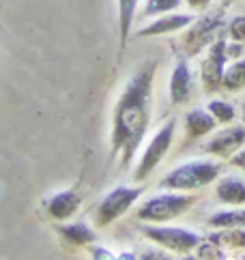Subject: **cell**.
<instances>
[{"mask_svg":"<svg viewBox=\"0 0 245 260\" xmlns=\"http://www.w3.org/2000/svg\"><path fill=\"white\" fill-rule=\"evenodd\" d=\"M157 62L146 60L138 73L129 80L114 108L112 120V157L120 153V164L127 168L134 159L140 142L150 123V106H153V80Z\"/></svg>","mask_w":245,"mask_h":260,"instance_id":"6da1fadb","label":"cell"},{"mask_svg":"<svg viewBox=\"0 0 245 260\" xmlns=\"http://www.w3.org/2000/svg\"><path fill=\"white\" fill-rule=\"evenodd\" d=\"M220 172L222 166L215 161H187L174 168L172 172H168L159 183V187L170 191H194L213 183L220 176Z\"/></svg>","mask_w":245,"mask_h":260,"instance_id":"7a4b0ae2","label":"cell"},{"mask_svg":"<svg viewBox=\"0 0 245 260\" xmlns=\"http://www.w3.org/2000/svg\"><path fill=\"white\" fill-rule=\"evenodd\" d=\"M198 198L187 196V193H162V196L148 198L142 207L136 211V217L140 221H153V224H164L170 221L192 207Z\"/></svg>","mask_w":245,"mask_h":260,"instance_id":"3957f363","label":"cell"},{"mask_svg":"<svg viewBox=\"0 0 245 260\" xmlns=\"http://www.w3.org/2000/svg\"><path fill=\"white\" fill-rule=\"evenodd\" d=\"M174 129H176V120L170 118V120H168V123L153 136V140L148 142L146 151H144V155H142V159H140L138 168H136V172H134V179H136V181H144L146 176L159 166V161H162L164 157H166L168 148H170V144H172V140H174Z\"/></svg>","mask_w":245,"mask_h":260,"instance_id":"277c9868","label":"cell"},{"mask_svg":"<svg viewBox=\"0 0 245 260\" xmlns=\"http://www.w3.org/2000/svg\"><path fill=\"white\" fill-rule=\"evenodd\" d=\"M140 196H142V187H116V189H112L97 207L95 224L99 228L110 226L114 219L125 215V213L131 209V204H134Z\"/></svg>","mask_w":245,"mask_h":260,"instance_id":"5b68a950","label":"cell"},{"mask_svg":"<svg viewBox=\"0 0 245 260\" xmlns=\"http://www.w3.org/2000/svg\"><path fill=\"white\" fill-rule=\"evenodd\" d=\"M142 235L150 241H155L157 245H162L170 252H190V249L200 245L202 237L196 235L192 230H185V228H170V226H144Z\"/></svg>","mask_w":245,"mask_h":260,"instance_id":"8992f818","label":"cell"},{"mask_svg":"<svg viewBox=\"0 0 245 260\" xmlns=\"http://www.w3.org/2000/svg\"><path fill=\"white\" fill-rule=\"evenodd\" d=\"M226 41L218 39L209 45V54L202 62V86L206 92H215L222 88V78L226 71Z\"/></svg>","mask_w":245,"mask_h":260,"instance_id":"52a82bcc","label":"cell"},{"mask_svg":"<svg viewBox=\"0 0 245 260\" xmlns=\"http://www.w3.org/2000/svg\"><path fill=\"white\" fill-rule=\"evenodd\" d=\"M222 26V15H209V17H202L200 22H196L187 35L183 37V45H185V54L187 56H196L204 45H211L213 43V37L218 35Z\"/></svg>","mask_w":245,"mask_h":260,"instance_id":"ba28073f","label":"cell"},{"mask_svg":"<svg viewBox=\"0 0 245 260\" xmlns=\"http://www.w3.org/2000/svg\"><path fill=\"white\" fill-rule=\"evenodd\" d=\"M245 144V127L243 125H234V127H226L220 134H215L209 142L202 146L204 153L211 155H220V157H230L239 151Z\"/></svg>","mask_w":245,"mask_h":260,"instance_id":"9c48e42d","label":"cell"},{"mask_svg":"<svg viewBox=\"0 0 245 260\" xmlns=\"http://www.w3.org/2000/svg\"><path fill=\"white\" fill-rule=\"evenodd\" d=\"M190 92H192V71H190V64L185 60H178L176 67L170 76V101L172 106H181L190 99Z\"/></svg>","mask_w":245,"mask_h":260,"instance_id":"30bf717a","label":"cell"},{"mask_svg":"<svg viewBox=\"0 0 245 260\" xmlns=\"http://www.w3.org/2000/svg\"><path fill=\"white\" fill-rule=\"evenodd\" d=\"M194 22V15L187 13H170L155 20L153 24H148L146 28L138 30V37H157V35H168V32H176L181 28H187Z\"/></svg>","mask_w":245,"mask_h":260,"instance_id":"8fae6325","label":"cell"},{"mask_svg":"<svg viewBox=\"0 0 245 260\" xmlns=\"http://www.w3.org/2000/svg\"><path fill=\"white\" fill-rule=\"evenodd\" d=\"M80 209V196L75 191H58L48 202V213L54 219H67Z\"/></svg>","mask_w":245,"mask_h":260,"instance_id":"7c38bea8","label":"cell"},{"mask_svg":"<svg viewBox=\"0 0 245 260\" xmlns=\"http://www.w3.org/2000/svg\"><path fill=\"white\" fill-rule=\"evenodd\" d=\"M215 125H218V120L215 116L209 112V110H192V112H187L185 116V129H187V136L190 138H202L206 134H211Z\"/></svg>","mask_w":245,"mask_h":260,"instance_id":"4fadbf2b","label":"cell"},{"mask_svg":"<svg viewBox=\"0 0 245 260\" xmlns=\"http://www.w3.org/2000/svg\"><path fill=\"white\" fill-rule=\"evenodd\" d=\"M218 193L220 202L224 204H245V183L239 176H226L218 183Z\"/></svg>","mask_w":245,"mask_h":260,"instance_id":"5bb4252c","label":"cell"},{"mask_svg":"<svg viewBox=\"0 0 245 260\" xmlns=\"http://www.w3.org/2000/svg\"><path fill=\"white\" fill-rule=\"evenodd\" d=\"M136 7L138 0H118V41H120V50H125L131 26L136 20Z\"/></svg>","mask_w":245,"mask_h":260,"instance_id":"9a60e30c","label":"cell"},{"mask_svg":"<svg viewBox=\"0 0 245 260\" xmlns=\"http://www.w3.org/2000/svg\"><path fill=\"white\" fill-rule=\"evenodd\" d=\"M222 88L230 92L245 88V60H237L230 67H226L224 78H222Z\"/></svg>","mask_w":245,"mask_h":260,"instance_id":"2e32d148","label":"cell"},{"mask_svg":"<svg viewBox=\"0 0 245 260\" xmlns=\"http://www.w3.org/2000/svg\"><path fill=\"white\" fill-rule=\"evenodd\" d=\"M209 226L213 228H245V211H224V213H215L209 217Z\"/></svg>","mask_w":245,"mask_h":260,"instance_id":"e0dca14e","label":"cell"},{"mask_svg":"<svg viewBox=\"0 0 245 260\" xmlns=\"http://www.w3.org/2000/svg\"><path fill=\"white\" fill-rule=\"evenodd\" d=\"M58 232L73 245H86L95 241V232H93L86 224H71V226H63Z\"/></svg>","mask_w":245,"mask_h":260,"instance_id":"ac0fdd59","label":"cell"},{"mask_svg":"<svg viewBox=\"0 0 245 260\" xmlns=\"http://www.w3.org/2000/svg\"><path fill=\"white\" fill-rule=\"evenodd\" d=\"M209 241L218 245H230V247H245V230H232L226 228V232H218V235H211Z\"/></svg>","mask_w":245,"mask_h":260,"instance_id":"d6986e66","label":"cell"},{"mask_svg":"<svg viewBox=\"0 0 245 260\" xmlns=\"http://www.w3.org/2000/svg\"><path fill=\"white\" fill-rule=\"evenodd\" d=\"M181 3L183 0H146L142 15L150 17V15H162L168 11H174V9L181 7Z\"/></svg>","mask_w":245,"mask_h":260,"instance_id":"ffe728a7","label":"cell"},{"mask_svg":"<svg viewBox=\"0 0 245 260\" xmlns=\"http://www.w3.org/2000/svg\"><path fill=\"white\" fill-rule=\"evenodd\" d=\"M206 110H209V112L215 116V120H218V123H232V120H234V114H237V112H234V108L228 104V101H211V104L209 106H206Z\"/></svg>","mask_w":245,"mask_h":260,"instance_id":"44dd1931","label":"cell"},{"mask_svg":"<svg viewBox=\"0 0 245 260\" xmlns=\"http://www.w3.org/2000/svg\"><path fill=\"white\" fill-rule=\"evenodd\" d=\"M228 35L232 41H245V15H237L234 20L228 24Z\"/></svg>","mask_w":245,"mask_h":260,"instance_id":"7402d4cb","label":"cell"},{"mask_svg":"<svg viewBox=\"0 0 245 260\" xmlns=\"http://www.w3.org/2000/svg\"><path fill=\"white\" fill-rule=\"evenodd\" d=\"M198 258H224V254H222V245L213 243V241H209V243H202V241H200Z\"/></svg>","mask_w":245,"mask_h":260,"instance_id":"603a6c76","label":"cell"},{"mask_svg":"<svg viewBox=\"0 0 245 260\" xmlns=\"http://www.w3.org/2000/svg\"><path fill=\"white\" fill-rule=\"evenodd\" d=\"M230 164L237 166V168H241V170H245V148H241V151H237L230 157Z\"/></svg>","mask_w":245,"mask_h":260,"instance_id":"cb8c5ba5","label":"cell"},{"mask_svg":"<svg viewBox=\"0 0 245 260\" xmlns=\"http://www.w3.org/2000/svg\"><path fill=\"white\" fill-rule=\"evenodd\" d=\"M211 0H187V5H190L192 9H204V7H209Z\"/></svg>","mask_w":245,"mask_h":260,"instance_id":"d4e9b609","label":"cell"},{"mask_svg":"<svg viewBox=\"0 0 245 260\" xmlns=\"http://www.w3.org/2000/svg\"><path fill=\"white\" fill-rule=\"evenodd\" d=\"M224 3H226V5H230V3H234V0H224Z\"/></svg>","mask_w":245,"mask_h":260,"instance_id":"484cf974","label":"cell"},{"mask_svg":"<svg viewBox=\"0 0 245 260\" xmlns=\"http://www.w3.org/2000/svg\"><path fill=\"white\" fill-rule=\"evenodd\" d=\"M243 120H245V108H243Z\"/></svg>","mask_w":245,"mask_h":260,"instance_id":"4316f807","label":"cell"}]
</instances>
